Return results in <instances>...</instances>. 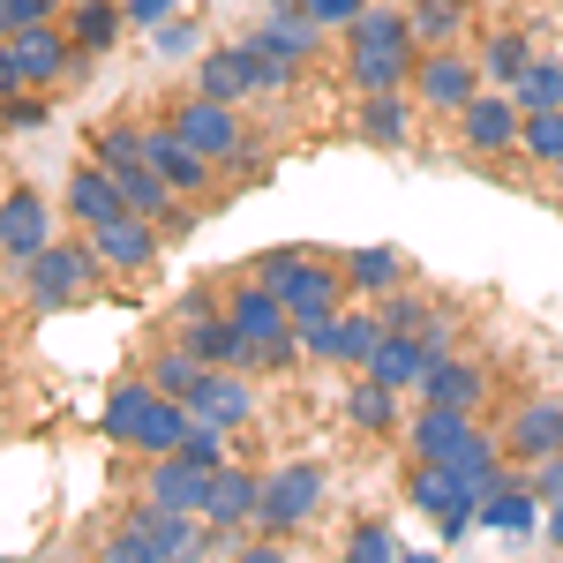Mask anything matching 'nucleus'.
Listing matches in <instances>:
<instances>
[{"label":"nucleus","instance_id":"53","mask_svg":"<svg viewBox=\"0 0 563 563\" xmlns=\"http://www.w3.org/2000/svg\"><path fill=\"white\" fill-rule=\"evenodd\" d=\"M541 541L563 556V504H549V511H541Z\"/></svg>","mask_w":563,"mask_h":563},{"label":"nucleus","instance_id":"17","mask_svg":"<svg viewBox=\"0 0 563 563\" xmlns=\"http://www.w3.org/2000/svg\"><path fill=\"white\" fill-rule=\"evenodd\" d=\"M188 413H196V421H218V429L241 435V429H249V421L263 413L256 376H249V368H211V376L196 384V398H188Z\"/></svg>","mask_w":563,"mask_h":563},{"label":"nucleus","instance_id":"9","mask_svg":"<svg viewBox=\"0 0 563 563\" xmlns=\"http://www.w3.org/2000/svg\"><path fill=\"white\" fill-rule=\"evenodd\" d=\"M84 68H90V53L68 45L60 15L15 31V76H23V90H68V84H84Z\"/></svg>","mask_w":563,"mask_h":563},{"label":"nucleus","instance_id":"8","mask_svg":"<svg viewBox=\"0 0 563 563\" xmlns=\"http://www.w3.org/2000/svg\"><path fill=\"white\" fill-rule=\"evenodd\" d=\"M90 249L106 263V278H151L158 256H166V233H158V218H143V211H113L106 225H90Z\"/></svg>","mask_w":563,"mask_h":563},{"label":"nucleus","instance_id":"27","mask_svg":"<svg viewBox=\"0 0 563 563\" xmlns=\"http://www.w3.org/2000/svg\"><path fill=\"white\" fill-rule=\"evenodd\" d=\"M60 31H68V45L76 53H113V45L129 38V15H121V0H68L60 8Z\"/></svg>","mask_w":563,"mask_h":563},{"label":"nucleus","instance_id":"25","mask_svg":"<svg viewBox=\"0 0 563 563\" xmlns=\"http://www.w3.org/2000/svg\"><path fill=\"white\" fill-rule=\"evenodd\" d=\"M429 361H435V353H429V339H421V331H384L361 376H376V384H390V390H406V398H413V384L429 376Z\"/></svg>","mask_w":563,"mask_h":563},{"label":"nucleus","instance_id":"3","mask_svg":"<svg viewBox=\"0 0 563 563\" xmlns=\"http://www.w3.org/2000/svg\"><path fill=\"white\" fill-rule=\"evenodd\" d=\"M519 98L504 84H481L459 113H451V143H459V158H474V166H504V158H519Z\"/></svg>","mask_w":563,"mask_h":563},{"label":"nucleus","instance_id":"51","mask_svg":"<svg viewBox=\"0 0 563 563\" xmlns=\"http://www.w3.org/2000/svg\"><path fill=\"white\" fill-rule=\"evenodd\" d=\"M121 15H129V31H158L166 15H180V0H121Z\"/></svg>","mask_w":563,"mask_h":563},{"label":"nucleus","instance_id":"24","mask_svg":"<svg viewBox=\"0 0 563 563\" xmlns=\"http://www.w3.org/2000/svg\"><path fill=\"white\" fill-rule=\"evenodd\" d=\"M406 31H413L421 53L429 45H474L481 15H474V0H406Z\"/></svg>","mask_w":563,"mask_h":563},{"label":"nucleus","instance_id":"30","mask_svg":"<svg viewBox=\"0 0 563 563\" xmlns=\"http://www.w3.org/2000/svg\"><path fill=\"white\" fill-rule=\"evenodd\" d=\"M376 339H384L376 301H353V294H346V308H339V339H331V368H368Z\"/></svg>","mask_w":563,"mask_h":563},{"label":"nucleus","instance_id":"7","mask_svg":"<svg viewBox=\"0 0 563 563\" xmlns=\"http://www.w3.org/2000/svg\"><path fill=\"white\" fill-rule=\"evenodd\" d=\"M481 435H488L481 413H459V406H429V398H421V406L406 413L398 443H406V459H421V466H459Z\"/></svg>","mask_w":563,"mask_h":563},{"label":"nucleus","instance_id":"1","mask_svg":"<svg viewBox=\"0 0 563 563\" xmlns=\"http://www.w3.org/2000/svg\"><path fill=\"white\" fill-rule=\"evenodd\" d=\"M8 286L38 308V316H60V308L98 301L106 263H98V249H90V233H76V241H60V233H53L31 263H8Z\"/></svg>","mask_w":563,"mask_h":563},{"label":"nucleus","instance_id":"34","mask_svg":"<svg viewBox=\"0 0 563 563\" xmlns=\"http://www.w3.org/2000/svg\"><path fill=\"white\" fill-rule=\"evenodd\" d=\"M511 98H519V113H549V106H563V53H533L526 76L511 84Z\"/></svg>","mask_w":563,"mask_h":563},{"label":"nucleus","instance_id":"45","mask_svg":"<svg viewBox=\"0 0 563 563\" xmlns=\"http://www.w3.org/2000/svg\"><path fill=\"white\" fill-rule=\"evenodd\" d=\"M98 556H106V563H158V549H151V533H135V526L121 519L113 533H106V549H98Z\"/></svg>","mask_w":563,"mask_h":563},{"label":"nucleus","instance_id":"42","mask_svg":"<svg viewBox=\"0 0 563 563\" xmlns=\"http://www.w3.org/2000/svg\"><path fill=\"white\" fill-rule=\"evenodd\" d=\"M180 451H188L196 466H225V459H233V429H218V421H188Z\"/></svg>","mask_w":563,"mask_h":563},{"label":"nucleus","instance_id":"55","mask_svg":"<svg viewBox=\"0 0 563 563\" xmlns=\"http://www.w3.org/2000/svg\"><path fill=\"white\" fill-rule=\"evenodd\" d=\"M549 196H556V203H563V158H556V166H549Z\"/></svg>","mask_w":563,"mask_h":563},{"label":"nucleus","instance_id":"36","mask_svg":"<svg viewBox=\"0 0 563 563\" xmlns=\"http://www.w3.org/2000/svg\"><path fill=\"white\" fill-rule=\"evenodd\" d=\"M519 158L533 166V174H549L563 158V106H549V113H526L519 121Z\"/></svg>","mask_w":563,"mask_h":563},{"label":"nucleus","instance_id":"26","mask_svg":"<svg viewBox=\"0 0 563 563\" xmlns=\"http://www.w3.org/2000/svg\"><path fill=\"white\" fill-rule=\"evenodd\" d=\"M151 376L135 368V376H121V384L106 390V406H98V435L113 443V451H135V435H143V413H151Z\"/></svg>","mask_w":563,"mask_h":563},{"label":"nucleus","instance_id":"44","mask_svg":"<svg viewBox=\"0 0 563 563\" xmlns=\"http://www.w3.org/2000/svg\"><path fill=\"white\" fill-rule=\"evenodd\" d=\"M225 180H256V174H271V151H263V129H249L233 151H225V166H218Z\"/></svg>","mask_w":563,"mask_h":563},{"label":"nucleus","instance_id":"28","mask_svg":"<svg viewBox=\"0 0 563 563\" xmlns=\"http://www.w3.org/2000/svg\"><path fill=\"white\" fill-rule=\"evenodd\" d=\"M346 421H353V435H398V429H406V390H390V384H376V376L353 368Z\"/></svg>","mask_w":563,"mask_h":563},{"label":"nucleus","instance_id":"5","mask_svg":"<svg viewBox=\"0 0 563 563\" xmlns=\"http://www.w3.org/2000/svg\"><path fill=\"white\" fill-rule=\"evenodd\" d=\"M406 511H421V519L435 526V549H459V541L481 526V496L451 474V466L406 459Z\"/></svg>","mask_w":563,"mask_h":563},{"label":"nucleus","instance_id":"47","mask_svg":"<svg viewBox=\"0 0 563 563\" xmlns=\"http://www.w3.org/2000/svg\"><path fill=\"white\" fill-rule=\"evenodd\" d=\"M53 15H60V0H0V38L31 31V23H53Z\"/></svg>","mask_w":563,"mask_h":563},{"label":"nucleus","instance_id":"15","mask_svg":"<svg viewBox=\"0 0 563 563\" xmlns=\"http://www.w3.org/2000/svg\"><path fill=\"white\" fill-rule=\"evenodd\" d=\"M413 398H429V406H459V413H488V398H496V376L481 368L474 353H435L429 376L413 384Z\"/></svg>","mask_w":563,"mask_h":563},{"label":"nucleus","instance_id":"13","mask_svg":"<svg viewBox=\"0 0 563 563\" xmlns=\"http://www.w3.org/2000/svg\"><path fill=\"white\" fill-rule=\"evenodd\" d=\"M203 98H225V106H249V98H263V53L249 38H225V45H203L196 53V84Z\"/></svg>","mask_w":563,"mask_h":563},{"label":"nucleus","instance_id":"50","mask_svg":"<svg viewBox=\"0 0 563 563\" xmlns=\"http://www.w3.org/2000/svg\"><path fill=\"white\" fill-rule=\"evenodd\" d=\"M308 15H316V23H323V31H331V38H339V31H346L353 15H361V8H368V0H301Z\"/></svg>","mask_w":563,"mask_h":563},{"label":"nucleus","instance_id":"18","mask_svg":"<svg viewBox=\"0 0 563 563\" xmlns=\"http://www.w3.org/2000/svg\"><path fill=\"white\" fill-rule=\"evenodd\" d=\"M121 519H129L135 533H151L158 563L203 556V511H166V504H151V496H129V511H121Z\"/></svg>","mask_w":563,"mask_h":563},{"label":"nucleus","instance_id":"33","mask_svg":"<svg viewBox=\"0 0 563 563\" xmlns=\"http://www.w3.org/2000/svg\"><path fill=\"white\" fill-rule=\"evenodd\" d=\"M188 398H151V413H143V435H135V459H158V451H180V435H188Z\"/></svg>","mask_w":563,"mask_h":563},{"label":"nucleus","instance_id":"56","mask_svg":"<svg viewBox=\"0 0 563 563\" xmlns=\"http://www.w3.org/2000/svg\"><path fill=\"white\" fill-rule=\"evenodd\" d=\"M0 384H8V353H0Z\"/></svg>","mask_w":563,"mask_h":563},{"label":"nucleus","instance_id":"2","mask_svg":"<svg viewBox=\"0 0 563 563\" xmlns=\"http://www.w3.org/2000/svg\"><path fill=\"white\" fill-rule=\"evenodd\" d=\"M331 504V474L323 459H278L263 466V504H256V533L263 541H301L308 526Z\"/></svg>","mask_w":563,"mask_h":563},{"label":"nucleus","instance_id":"22","mask_svg":"<svg viewBox=\"0 0 563 563\" xmlns=\"http://www.w3.org/2000/svg\"><path fill=\"white\" fill-rule=\"evenodd\" d=\"M413 53H421L413 38H398V45H346L353 98H368V90H406V84H413Z\"/></svg>","mask_w":563,"mask_h":563},{"label":"nucleus","instance_id":"31","mask_svg":"<svg viewBox=\"0 0 563 563\" xmlns=\"http://www.w3.org/2000/svg\"><path fill=\"white\" fill-rule=\"evenodd\" d=\"M143 376H151V390H166V398H196V384L211 376V361H196L180 339H166V346L143 353Z\"/></svg>","mask_w":563,"mask_h":563},{"label":"nucleus","instance_id":"23","mask_svg":"<svg viewBox=\"0 0 563 563\" xmlns=\"http://www.w3.org/2000/svg\"><path fill=\"white\" fill-rule=\"evenodd\" d=\"M339 271H346V294H353V301H376V294H390V286H406V278H413L406 249H390V241L346 249V256H339Z\"/></svg>","mask_w":563,"mask_h":563},{"label":"nucleus","instance_id":"41","mask_svg":"<svg viewBox=\"0 0 563 563\" xmlns=\"http://www.w3.org/2000/svg\"><path fill=\"white\" fill-rule=\"evenodd\" d=\"M53 121V90H15L0 98V135H38Z\"/></svg>","mask_w":563,"mask_h":563},{"label":"nucleus","instance_id":"11","mask_svg":"<svg viewBox=\"0 0 563 563\" xmlns=\"http://www.w3.org/2000/svg\"><path fill=\"white\" fill-rule=\"evenodd\" d=\"M60 233V196H38L31 180L0 188V263H31Z\"/></svg>","mask_w":563,"mask_h":563},{"label":"nucleus","instance_id":"54","mask_svg":"<svg viewBox=\"0 0 563 563\" xmlns=\"http://www.w3.org/2000/svg\"><path fill=\"white\" fill-rule=\"evenodd\" d=\"M294 8H301V0H256V15H294ZM308 15V8H301Z\"/></svg>","mask_w":563,"mask_h":563},{"label":"nucleus","instance_id":"29","mask_svg":"<svg viewBox=\"0 0 563 563\" xmlns=\"http://www.w3.org/2000/svg\"><path fill=\"white\" fill-rule=\"evenodd\" d=\"M241 38H256L263 53H278V60H294V68H308V60L323 53V38H331V31H323L316 15H301V8H294V15H263L256 31H241Z\"/></svg>","mask_w":563,"mask_h":563},{"label":"nucleus","instance_id":"57","mask_svg":"<svg viewBox=\"0 0 563 563\" xmlns=\"http://www.w3.org/2000/svg\"><path fill=\"white\" fill-rule=\"evenodd\" d=\"M60 8H68V0H60Z\"/></svg>","mask_w":563,"mask_h":563},{"label":"nucleus","instance_id":"48","mask_svg":"<svg viewBox=\"0 0 563 563\" xmlns=\"http://www.w3.org/2000/svg\"><path fill=\"white\" fill-rule=\"evenodd\" d=\"M526 481H533V496L541 504H563V451H549V459H533V466H519Z\"/></svg>","mask_w":563,"mask_h":563},{"label":"nucleus","instance_id":"49","mask_svg":"<svg viewBox=\"0 0 563 563\" xmlns=\"http://www.w3.org/2000/svg\"><path fill=\"white\" fill-rule=\"evenodd\" d=\"M459 331H466V323H459V308H443V301H435V308H429V323H421L429 353H451V346H459Z\"/></svg>","mask_w":563,"mask_h":563},{"label":"nucleus","instance_id":"37","mask_svg":"<svg viewBox=\"0 0 563 563\" xmlns=\"http://www.w3.org/2000/svg\"><path fill=\"white\" fill-rule=\"evenodd\" d=\"M90 158H98L106 174L143 166V121H106V129H90Z\"/></svg>","mask_w":563,"mask_h":563},{"label":"nucleus","instance_id":"12","mask_svg":"<svg viewBox=\"0 0 563 563\" xmlns=\"http://www.w3.org/2000/svg\"><path fill=\"white\" fill-rule=\"evenodd\" d=\"M421 106H413V90H368V98H353V143H368V151H413V135H421Z\"/></svg>","mask_w":563,"mask_h":563},{"label":"nucleus","instance_id":"4","mask_svg":"<svg viewBox=\"0 0 563 563\" xmlns=\"http://www.w3.org/2000/svg\"><path fill=\"white\" fill-rule=\"evenodd\" d=\"M256 504H263V474L225 459L211 466V488H203V556H225L256 533Z\"/></svg>","mask_w":563,"mask_h":563},{"label":"nucleus","instance_id":"21","mask_svg":"<svg viewBox=\"0 0 563 563\" xmlns=\"http://www.w3.org/2000/svg\"><path fill=\"white\" fill-rule=\"evenodd\" d=\"M541 496H533V481L511 466V474L496 481L488 496H481V533H504V541H526V533H541Z\"/></svg>","mask_w":563,"mask_h":563},{"label":"nucleus","instance_id":"40","mask_svg":"<svg viewBox=\"0 0 563 563\" xmlns=\"http://www.w3.org/2000/svg\"><path fill=\"white\" fill-rule=\"evenodd\" d=\"M429 294H421V286H413V278H406V286H390V294H376V316H384V331H421V323H429Z\"/></svg>","mask_w":563,"mask_h":563},{"label":"nucleus","instance_id":"16","mask_svg":"<svg viewBox=\"0 0 563 563\" xmlns=\"http://www.w3.org/2000/svg\"><path fill=\"white\" fill-rule=\"evenodd\" d=\"M113 211H129V196H121V174H106L98 158H76V174L60 180V218L90 233V225H106Z\"/></svg>","mask_w":563,"mask_h":563},{"label":"nucleus","instance_id":"38","mask_svg":"<svg viewBox=\"0 0 563 563\" xmlns=\"http://www.w3.org/2000/svg\"><path fill=\"white\" fill-rule=\"evenodd\" d=\"M398 38H413V31H406V8H390V0H368L339 31V45H398Z\"/></svg>","mask_w":563,"mask_h":563},{"label":"nucleus","instance_id":"32","mask_svg":"<svg viewBox=\"0 0 563 563\" xmlns=\"http://www.w3.org/2000/svg\"><path fill=\"white\" fill-rule=\"evenodd\" d=\"M474 60H481V84H519L526 76V60H533V38L526 31H488V38L474 45Z\"/></svg>","mask_w":563,"mask_h":563},{"label":"nucleus","instance_id":"35","mask_svg":"<svg viewBox=\"0 0 563 563\" xmlns=\"http://www.w3.org/2000/svg\"><path fill=\"white\" fill-rule=\"evenodd\" d=\"M121 196H129V211H143V218H166V211H174V203H188V196H180V188H174V180H166V174H158L151 158L121 174Z\"/></svg>","mask_w":563,"mask_h":563},{"label":"nucleus","instance_id":"39","mask_svg":"<svg viewBox=\"0 0 563 563\" xmlns=\"http://www.w3.org/2000/svg\"><path fill=\"white\" fill-rule=\"evenodd\" d=\"M346 563H406V541H398L384 519H361L346 533Z\"/></svg>","mask_w":563,"mask_h":563},{"label":"nucleus","instance_id":"20","mask_svg":"<svg viewBox=\"0 0 563 563\" xmlns=\"http://www.w3.org/2000/svg\"><path fill=\"white\" fill-rule=\"evenodd\" d=\"M225 316H233V331H241V339H256V346H271V339H286V331H294V316H286V301H278V286H263L256 271L225 286Z\"/></svg>","mask_w":563,"mask_h":563},{"label":"nucleus","instance_id":"46","mask_svg":"<svg viewBox=\"0 0 563 563\" xmlns=\"http://www.w3.org/2000/svg\"><path fill=\"white\" fill-rule=\"evenodd\" d=\"M294 339H301L308 361H323V368H331V339H339V316H294Z\"/></svg>","mask_w":563,"mask_h":563},{"label":"nucleus","instance_id":"52","mask_svg":"<svg viewBox=\"0 0 563 563\" xmlns=\"http://www.w3.org/2000/svg\"><path fill=\"white\" fill-rule=\"evenodd\" d=\"M23 76H15V38H0V98H15Z\"/></svg>","mask_w":563,"mask_h":563},{"label":"nucleus","instance_id":"43","mask_svg":"<svg viewBox=\"0 0 563 563\" xmlns=\"http://www.w3.org/2000/svg\"><path fill=\"white\" fill-rule=\"evenodd\" d=\"M151 38H158V53H166V60H196V53H203V23H196V15H166Z\"/></svg>","mask_w":563,"mask_h":563},{"label":"nucleus","instance_id":"10","mask_svg":"<svg viewBox=\"0 0 563 563\" xmlns=\"http://www.w3.org/2000/svg\"><path fill=\"white\" fill-rule=\"evenodd\" d=\"M166 129L188 143V151H203L211 166H225V151L249 135V121H241V106H225V98H203V90H180L174 106H166Z\"/></svg>","mask_w":563,"mask_h":563},{"label":"nucleus","instance_id":"14","mask_svg":"<svg viewBox=\"0 0 563 563\" xmlns=\"http://www.w3.org/2000/svg\"><path fill=\"white\" fill-rule=\"evenodd\" d=\"M496 435H504V459L511 466H533V459L563 451V390H526Z\"/></svg>","mask_w":563,"mask_h":563},{"label":"nucleus","instance_id":"6","mask_svg":"<svg viewBox=\"0 0 563 563\" xmlns=\"http://www.w3.org/2000/svg\"><path fill=\"white\" fill-rule=\"evenodd\" d=\"M413 106L429 113V121H451L466 98L481 90V60L474 45H429V53H413Z\"/></svg>","mask_w":563,"mask_h":563},{"label":"nucleus","instance_id":"19","mask_svg":"<svg viewBox=\"0 0 563 563\" xmlns=\"http://www.w3.org/2000/svg\"><path fill=\"white\" fill-rule=\"evenodd\" d=\"M203 488H211V466H196L188 451L143 459V481H135V496H151V504H166V511H203Z\"/></svg>","mask_w":563,"mask_h":563}]
</instances>
